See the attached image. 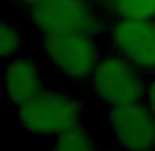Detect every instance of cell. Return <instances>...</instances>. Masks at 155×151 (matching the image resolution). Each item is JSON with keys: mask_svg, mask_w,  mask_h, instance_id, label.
Masks as SVG:
<instances>
[{"mask_svg": "<svg viewBox=\"0 0 155 151\" xmlns=\"http://www.w3.org/2000/svg\"><path fill=\"white\" fill-rule=\"evenodd\" d=\"M118 51L137 67L155 69V28L141 20H120L112 31Z\"/></svg>", "mask_w": 155, "mask_h": 151, "instance_id": "6", "label": "cell"}, {"mask_svg": "<svg viewBox=\"0 0 155 151\" xmlns=\"http://www.w3.org/2000/svg\"><path fill=\"white\" fill-rule=\"evenodd\" d=\"M110 126L118 143L128 151L155 149V114L140 102L116 106L110 116Z\"/></svg>", "mask_w": 155, "mask_h": 151, "instance_id": "4", "label": "cell"}, {"mask_svg": "<svg viewBox=\"0 0 155 151\" xmlns=\"http://www.w3.org/2000/svg\"><path fill=\"white\" fill-rule=\"evenodd\" d=\"M147 106L151 108V112L155 114V80L149 84V88H147Z\"/></svg>", "mask_w": 155, "mask_h": 151, "instance_id": "11", "label": "cell"}, {"mask_svg": "<svg viewBox=\"0 0 155 151\" xmlns=\"http://www.w3.org/2000/svg\"><path fill=\"white\" fill-rule=\"evenodd\" d=\"M53 151H94V145L91 137L77 126V128L59 133Z\"/></svg>", "mask_w": 155, "mask_h": 151, "instance_id": "9", "label": "cell"}, {"mask_svg": "<svg viewBox=\"0 0 155 151\" xmlns=\"http://www.w3.org/2000/svg\"><path fill=\"white\" fill-rule=\"evenodd\" d=\"M47 57L59 71L73 79H84L96 69V49L87 34H47Z\"/></svg>", "mask_w": 155, "mask_h": 151, "instance_id": "3", "label": "cell"}, {"mask_svg": "<svg viewBox=\"0 0 155 151\" xmlns=\"http://www.w3.org/2000/svg\"><path fill=\"white\" fill-rule=\"evenodd\" d=\"M6 96L14 106H22L41 92V77L30 61H12L4 73Z\"/></svg>", "mask_w": 155, "mask_h": 151, "instance_id": "7", "label": "cell"}, {"mask_svg": "<svg viewBox=\"0 0 155 151\" xmlns=\"http://www.w3.org/2000/svg\"><path fill=\"white\" fill-rule=\"evenodd\" d=\"M92 88L100 100L114 108L137 102L143 92L141 80L130 61L120 57H108L96 65L92 71Z\"/></svg>", "mask_w": 155, "mask_h": 151, "instance_id": "2", "label": "cell"}, {"mask_svg": "<svg viewBox=\"0 0 155 151\" xmlns=\"http://www.w3.org/2000/svg\"><path fill=\"white\" fill-rule=\"evenodd\" d=\"M28 4H34V6H39V4H45V2H51V0H26Z\"/></svg>", "mask_w": 155, "mask_h": 151, "instance_id": "12", "label": "cell"}, {"mask_svg": "<svg viewBox=\"0 0 155 151\" xmlns=\"http://www.w3.org/2000/svg\"><path fill=\"white\" fill-rule=\"evenodd\" d=\"M20 49V34L14 26L2 24L0 26V53L2 57H12Z\"/></svg>", "mask_w": 155, "mask_h": 151, "instance_id": "10", "label": "cell"}, {"mask_svg": "<svg viewBox=\"0 0 155 151\" xmlns=\"http://www.w3.org/2000/svg\"><path fill=\"white\" fill-rule=\"evenodd\" d=\"M81 106L61 92H39L26 104L18 106V122L24 130L39 136L63 133L79 126Z\"/></svg>", "mask_w": 155, "mask_h": 151, "instance_id": "1", "label": "cell"}, {"mask_svg": "<svg viewBox=\"0 0 155 151\" xmlns=\"http://www.w3.org/2000/svg\"><path fill=\"white\" fill-rule=\"evenodd\" d=\"M35 26L45 34H88L96 28V18L83 0H51L34 6Z\"/></svg>", "mask_w": 155, "mask_h": 151, "instance_id": "5", "label": "cell"}, {"mask_svg": "<svg viewBox=\"0 0 155 151\" xmlns=\"http://www.w3.org/2000/svg\"><path fill=\"white\" fill-rule=\"evenodd\" d=\"M114 6L122 20L147 22L155 16V0H116Z\"/></svg>", "mask_w": 155, "mask_h": 151, "instance_id": "8", "label": "cell"}]
</instances>
